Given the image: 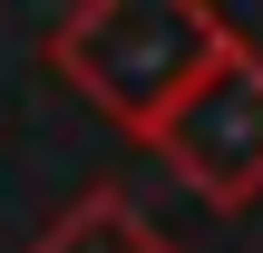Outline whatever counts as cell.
Segmentation results:
<instances>
[{
    "label": "cell",
    "mask_w": 263,
    "mask_h": 253,
    "mask_svg": "<svg viewBox=\"0 0 263 253\" xmlns=\"http://www.w3.org/2000/svg\"><path fill=\"white\" fill-rule=\"evenodd\" d=\"M29 253H176V244L146 224V205H137L127 185H88V195H78Z\"/></svg>",
    "instance_id": "obj_3"
},
{
    "label": "cell",
    "mask_w": 263,
    "mask_h": 253,
    "mask_svg": "<svg viewBox=\"0 0 263 253\" xmlns=\"http://www.w3.org/2000/svg\"><path fill=\"white\" fill-rule=\"evenodd\" d=\"M205 205H254L263 195V49L234 29L224 49H215V68L156 117V137H146Z\"/></svg>",
    "instance_id": "obj_2"
},
{
    "label": "cell",
    "mask_w": 263,
    "mask_h": 253,
    "mask_svg": "<svg viewBox=\"0 0 263 253\" xmlns=\"http://www.w3.org/2000/svg\"><path fill=\"white\" fill-rule=\"evenodd\" d=\"M224 39H234V20H215L205 0H78V10L49 20L39 49L88 107L156 137V117L215 68Z\"/></svg>",
    "instance_id": "obj_1"
}]
</instances>
